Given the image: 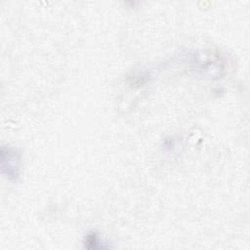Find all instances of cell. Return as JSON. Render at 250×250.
<instances>
[{
    "label": "cell",
    "mask_w": 250,
    "mask_h": 250,
    "mask_svg": "<svg viewBox=\"0 0 250 250\" xmlns=\"http://www.w3.org/2000/svg\"><path fill=\"white\" fill-rule=\"evenodd\" d=\"M1 171L2 174L11 182H18L21 179V153L10 145H2L1 151Z\"/></svg>",
    "instance_id": "1"
},
{
    "label": "cell",
    "mask_w": 250,
    "mask_h": 250,
    "mask_svg": "<svg viewBox=\"0 0 250 250\" xmlns=\"http://www.w3.org/2000/svg\"><path fill=\"white\" fill-rule=\"evenodd\" d=\"M85 247L89 249H105L108 248V245L105 244V242L103 241V239L100 237V235L96 231L88 232L84 239Z\"/></svg>",
    "instance_id": "2"
}]
</instances>
